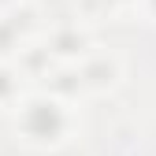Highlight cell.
<instances>
[{
  "label": "cell",
  "instance_id": "cell-2",
  "mask_svg": "<svg viewBox=\"0 0 156 156\" xmlns=\"http://www.w3.org/2000/svg\"><path fill=\"white\" fill-rule=\"evenodd\" d=\"M82 45H86V37L78 34V30H60V34H52V52H60V56L82 52Z\"/></svg>",
  "mask_w": 156,
  "mask_h": 156
},
{
  "label": "cell",
  "instance_id": "cell-4",
  "mask_svg": "<svg viewBox=\"0 0 156 156\" xmlns=\"http://www.w3.org/2000/svg\"><path fill=\"white\" fill-rule=\"evenodd\" d=\"M11 45H15V26L0 23V52H11Z\"/></svg>",
  "mask_w": 156,
  "mask_h": 156
},
{
  "label": "cell",
  "instance_id": "cell-7",
  "mask_svg": "<svg viewBox=\"0 0 156 156\" xmlns=\"http://www.w3.org/2000/svg\"><path fill=\"white\" fill-rule=\"evenodd\" d=\"M0 4H8V0H0Z\"/></svg>",
  "mask_w": 156,
  "mask_h": 156
},
{
  "label": "cell",
  "instance_id": "cell-6",
  "mask_svg": "<svg viewBox=\"0 0 156 156\" xmlns=\"http://www.w3.org/2000/svg\"><path fill=\"white\" fill-rule=\"evenodd\" d=\"M149 8H152V11H156V0H149Z\"/></svg>",
  "mask_w": 156,
  "mask_h": 156
},
{
  "label": "cell",
  "instance_id": "cell-5",
  "mask_svg": "<svg viewBox=\"0 0 156 156\" xmlns=\"http://www.w3.org/2000/svg\"><path fill=\"white\" fill-rule=\"evenodd\" d=\"M11 93H15V74H8V71H0V101H8Z\"/></svg>",
  "mask_w": 156,
  "mask_h": 156
},
{
  "label": "cell",
  "instance_id": "cell-3",
  "mask_svg": "<svg viewBox=\"0 0 156 156\" xmlns=\"http://www.w3.org/2000/svg\"><path fill=\"white\" fill-rule=\"evenodd\" d=\"M112 63L108 60H97V63H89L86 71H82V78H86V82H93V86H104V82H112Z\"/></svg>",
  "mask_w": 156,
  "mask_h": 156
},
{
  "label": "cell",
  "instance_id": "cell-1",
  "mask_svg": "<svg viewBox=\"0 0 156 156\" xmlns=\"http://www.w3.org/2000/svg\"><path fill=\"white\" fill-rule=\"evenodd\" d=\"M26 138L34 141H60L63 130H67V115L56 101H45V97H37L23 108V119H19Z\"/></svg>",
  "mask_w": 156,
  "mask_h": 156
}]
</instances>
